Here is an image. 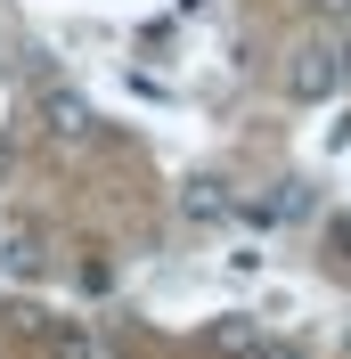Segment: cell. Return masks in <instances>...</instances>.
<instances>
[{"label":"cell","instance_id":"cell-5","mask_svg":"<svg viewBox=\"0 0 351 359\" xmlns=\"http://www.w3.org/2000/svg\"><path fill=\"white\" fill-rule=\"evenodd\" d=\"M0 269H8V278H41L49 269V245H41V229H8V237H0Z\"/></svg>","mask_w":351,"mask_h":359},{"label":"cell","instance_id":"cell-3","mask_svg":"<svg viewBox=\"0 0 351 359\" xmlns=\"http://www.w3.org/2000/svg\"><path fill=\"white\" fill-rule=\"evenodd\" d=\"M90 123H98V114H90L82 90H58V82L41 90V131H49V139H66V147H74V139H90Z\"/></svg>","mask_w":351,"mask_h":359},{"label":"cell","instance_id":"cell-11","mask_svg":"<svg viewBox=\"0 0 351 359\" xmlns=\"http://www.w3.org/2000/svg\"><path fill=\"white\" fill-rule=\"evenodd\" d=\"M0 172H8V139H0Z\"/></svg>","mask_w":351,"mask_h":359},{"label":"cell","instance_id":"cell-8","mask_svg":"<svg viewBox=\"0 0 351 359\" xmlns=\"http://www.w3.org/2000/svg\"><path fill=\"white\" fill-rule=\"evenodd\" d=\"M253 359H303V351H294V343H270V335H262V351H253Z\"/></svg>","mask_w":351,"mask_h":359},{"label":"cell","instance_id":"cell-2","mask_svg":"<svg viewBox=\"0 0 351 359\" xmlns=\"http://www.w3.org/2000/svg\"><path fill=\"white\" fill-rule=\"evenodd\" d=\"M180 212L197 229H220V221H237V188L213 180V172H197V180H180Z\"/></svg>","mask_w":351,"mask_h":359},{"label":"cell","instance_id":"cell-1","mask_svg":"<svg viewBox=\"0 0 351 359\" xmlns=\"http://www.w3.org/2000/svg\"><path fill=\"white\" fill-rule=\"evenodd\" d=\"M335 90H343V66H335V41H303L286 57V98H303V107H327Z\"/></svg>","mask_w":351,"mask_h":359},{"label":"cell","instance_id":"cell-9","mask_svg":"<svg viewBox=\"0 0 351 359\" xmlns=\"http://www.w3.org/2000/svg\"><path fill=\"white\" fill-rule=\"evenodd\" d=\"M319 8H327V17H343V25H351V0H319Z\"/></svg>","mask_w":351,"mask_h":359},{"label":"cell","instance_id":"cell-10","mask_svg":"<svg viewBox=\"0 0 351 359\" xmlns=\"http://www.w3.org/2000/svg\"><path fill=\"white\" fill-rule=\"evenodd\" d=\"M335 66H343V82H351V41H343V49H335Z\"/></svg>","mask_w":351,"mask_h":359},{"label":"cell","instance_id":"cell-6","mask_svg":"<svg viewBox=\"0 0 351 359\" xmlns=\"http://www.w3.org/2000/svg\"><path fill=\"white\" fill-rule=\"evenodd\" d=\"M49 351H58V359H82L90 343H82V327H58V335H49Z\"/></svg>","mask_w":351,"mask_h":359},{"label":"cell","instance_id":"cell-4","mask_svg":"<svg viewBox=\"0 0 351 359\" xmlns=\"http://www.w3.org/2000/svg\"><path fill=\"white\" fill-rule=\"evenodd\" d=\"M204 351H213V359H253V351H262V318L220 311L213 327H204Z\"/></svg>","mask_w":351,"mask_h":359},{"label":"cell","instance_id":"cell-7","mask_svg":"<svg viewBox=\"0 0 351 359\" xmlns=\"http://www.w3.org/2000/svg\"><path fill=\"white\" fill-rule=\"evenodd\" d=\"M335 262L351 269V221H335Z\"/></svg>","mask_w":351,"mask_h":359}]
</instances>
